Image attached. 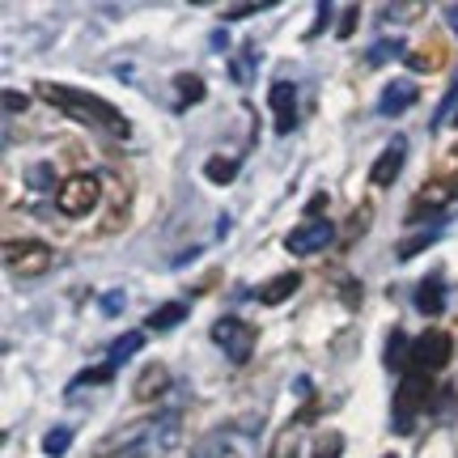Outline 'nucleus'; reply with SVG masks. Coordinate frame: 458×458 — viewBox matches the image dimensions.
<instances>
[{"label":"nucleus","instance_id":"nucleus-4","mask_svg":"<svg viewBox=\"0 0 458 458\" xmlns=\"http://www.w3.org/2000/svg\"><path fill=\"white\" fill-rule=\"evenodd\" d=\"M450 352H454V340L445 331H425L411 344V369L416 374H437V369L450 365Z\"/></svg>","mask_w":458,"mask_h":458},{"label":"nucleus","instance_id":"nucleus-31","mask_svg":"<svg viewBox=\"0 0 458 458\" xmlns=\"http://www.w3.org/2000/svg\"><path fill=\"white\" fill-rule=\"evenodd\" d=\"M233 77H238V81H250V51H246V55H242V60H238V64H233Z\"/></svg>","mask_w":458,"mask_h":458},{"label":"nucleus","instance_id":"nucleus-27","mask_svg":"<svg viewBox=\"0 0 458 458\" xmlns=\"http://www.w3.org/2000/svg\"><path fill=\"white\" fill-rule=\"evenodd\" d=\"M26 179H30L34 191H55V170H51V165H34Z\"/></svg>","mask_w":458,"mask_h":458},{"label":"nucleus","instance_id":"nucleus-22","mask_svg":"<svg viewBox=\"0 0 458 458\" xmlns=\"http://www.w3.org/2000/svg\"><path fill=\"white\" fill-rule=\"evenodd\" d=\"M437 242V229H425V233H416V238H408V242H399V259H411V255H420V250H428V246Z\"/></svg>","mask_w":458,"mask_h":458},{"label":"nucleus","instance_id":"nucleus-28","mask_svg":"<svg viewBox=\"0 0 458 458\" xmlns=\"http://www.w3.org/2000/svg\"><path fill=\"white\" fill-rule=\"evenodd\" d=\"M4 111H9V114L26 111V94H17V89H4Z\"/></svg>","mask_w":458,"mask_h":458},{"label":"nucleus","instance_id":"nucleus-23","mask_svg":"<svg viewBox=\"0 0 458 458\" xmlns=\"http://www.w3.org/2000/svg\"><path fill=\"white\" fill-rule=\"evenodd\" d=\"M174 85H179V102H199V98H204V81H199L196 72H182V77H174Z\"/></svg>","mask_w":458,"mask_h":458},{"label":"nucleus","instance_id":"nucleus-6","mask_svg":"<svg viewBox=\"0 0 458 458\" xmlns=\"http://www.w3.org/2000/svg\"><path fill=\"white\" fill-rule=\"evenodd\" d=\"M98 204V179L94 174H72V179L55 191V208L64 216H85Z\"/></svg>","mask_w":458,"mask_h":458},{"label":"nucleus","instance_id":"nucleus-11","mask_svg":"<svg viewBox=\"0 0 458 458\" xmlns=\"http://www.w3.org/2000/svg\"><path fill=\"white\" fill-rule=\"evenodd\" d=\"M416 98H420L416 81H391L386 89H382V98H377V111L382 114H403L408 106H416Z\"/></svg>","mask_w":458,"mask_h":458},{"label":"nucleus","instance_id":"nucleus-13","mask_svg":"<svg viewBox=\"0 0 458 458\" xmlns=\"http://www.w3.org/2000/svg\"><path fill=\"white\" fill-rule=\"evenodd\" d=\"M297 289H301V276H297V272H280V276H272L259 289V301L263 306H280V301H289Z\"/></svg>","mask_w":458,"mask_h":458},{"label":"nucleus","instance_id":"nucleus-24","mask_svg":"<svg viewBox=\"0 0 458 458\" xmlns=\"http://www.w3.org/2000/svg\"><path fill=\"white\" fill-rule=\"evenodd\" d=\"M437 64H442V51H437V47L411 51V55H408V68H411V72H433Z\"/></svg>","mask_w":458,"mask_h":458},{"label":"nucleus","instance_id":"nucleus-25","mask_svg":"<svg viewBox=\"0 0 458 458\" xmlns=\"http://www.w3.org/2000/svg\"><path fill=\"white\" fill-rule=\"evenodd\" d=\"M111 369H114V365H102V369H85L77 382H68V394H77L81 386H102V382H111Z\"/></svg>","mask_w":458,"mask_h":458},{"label":"nucleus","instance_id":"nucleus-8","mask_svg":"<svg viewBox=\"0 0 458 458\" xmlns=\"http://www.w3.org/2000/svg\"><path fill=\"white\" fill-rule=\"evenodd\" d=\"M331 238H335V225L310 216L306 225H293V233L284 238V250H289V255H314V250H323Z\"/></svg>","mask_w":458,"mask_h":458},{"label":"nucleus","instance_id":"nucleus-9","mask_svg":"<svg viewBox=\"0 0 458 458\" xmlns=\"http://www.w3.org/2000/svg\"><path fill=\"white\" fill-rule=\"evenodd\" d=\"M267 102H272V119H276V131L289 136L297 128V89L289 81H276L267 89Z\"/></svg>","mask_w":458,"mask_h":458},{"label":"nucleus","instance_id":"nucleus-30","mask_svg":"<svg viewBox=\"0 0 458 458\" xmlns=\"http://www.w3.org/2000/svg\"><path fill=\"white\" fill-rule=\"evenodd\" d=\"M357 17H360V9H348V13H344V21H340V38H348V34L357 30Z\"/></svg>","mask_w":458,"mask_h":458},{"label":"nucleus","instance_id":"nucleus-32","mask_svg":"<svg viewBox=\"0 0 458 458\" xmlns=\"http://www.w3.org/2000/svg\"><path fill=\"white\" fill-rule=\"evenodd\" d=\"M102 310H106V314H119V310H123V297H119V293H106V297H102Z\"/></svg>","mask_w":458,"mask_h":458},{"label":"nucleus","instance_id":"nucleus-3","mask_svg":"<svg viewBox=\"0 0 458 458\" xmlns=\"http://www.w3.org/2000/svg\"><path fill=\"white\" fill-rule=\"evenodd\" d=\"M428 399H433V386H428V374H416L411 369L403 377V386L394 394V433H411L416 425V416L428 408Z\"/></svg>","mask_w":458,"mask_h":458},{"label":"nucleus","instance_id":"nucleus-2","mask_svg":"<svg viewBox=\"0 0 458 458\" xmlns=\"http://www.w3.org/2000/svg\"><path fill=\"white\" fill-rule=\"evenodd\" d=\"M179 442V411H165L162 420H145V425H131L123 428L114 442L98 445V458H145V454H157V450H170Z\"/></svg>","mask_w":458,"mask_h":458},{"label":"nucleus","instance_id":"nucleus-7","mask_svg":"<svg viewBox=\"0 0 458 458\" xmlns=\"http://www.w3.org/2000/svg\"><path fill=\"white\" fill-rule=\"evenodd\" d=\"M51 246L47 242H9L4 246V263L13 276H43L51 267Z\"/></svg>","mask_w":458,"mask_h":458},{"label":"nucleus","instance_id":"nucleus-20","mask_svg":"<svg viewBox=\"0 0 458 458\" xmlns=\"http://www.w3.org/2000/svg\"><path fill=\"white\" fill-rule=\"evenodd\" d=\"M394 55H403V38H382V43H374L369 47V68H377V64H386V60H394Z\"/></svg>","mask_w":458,"mask_h":458},{"label":"nucleus","instance_id":"nucleus-21","mask_svg":"<svg viewBox=\"0 0 458 458\" xmlns=\"http://www.w3.org/2000/svg\"><path fill=\"white\" fill-rule=\"evenodd\" d=\"M204 174H208L213 182H229L233 174H238V157H208Z\"/></svg>","mask_w":458,"mask_h":458},{"label":"nucleus","instance_id":"nucleus-18","mask_svg":"<svg viewBox=\"0 0 458 458\" xmlns=\"http://www.w3.org/2000/svg\"><path fill=\"white\" fill-rule=\"evenodd\" d=\"M442 204H450V187H445V182H433V187H425V191H420V199H416L411 216H420L425 208H442Z\"/></svg>","mask_w":458,"mask_h":458},{"label":"nucleus","instance_id":"nucleus-19","mask_svg":"<svg viewBox=\"0 0 458 458\" xmlns=\"http://www.w3.org/2000/svg\"><path fill=\"white\" fill-rule=\"evenodd\" d=\"M68 445H72V428H68V425H55L47 437H43V454H47V458H60V454H68Z\"/></svg>","mask_w":458,"mask_h":458},{"label":"nucleus","instance_id":"nucleus-29","mask_svg":"<svg viewBox=\"0 0 458 458\" xmlns=\"http://www.w3.org/2000/svg\"><path fill=\"white\" fill-rule=\"evenodd\" d=\"M263 4H233V9H225V21H238V17H250V13H259Z\"/></svg>","mask_w":458,"mask_h":458},{"label":"nucleus","instance_id":"nucleus-36","mask_svg":"<svg viewBox=\"0 0 458 458\" xmlns=\"http://www.w3.org/2000/svg\"><path fill=\"white\" fill-rule=\"evenodd\" d=\"M391 458H394V454H391Z\"/></svg>","mask_w":458,"mask_h":458},{"label":"nucleus","instance_id":"nucleus-10","mask_svg":"<svg viewBox=\"0 0 458 458\" xmlns=\"http://www.w3.org/2000/svg\"><path fill=\"white\" fill-rule=\"evenodd\" d=\"M403 157H408V140H403V136H394L391 145L382 148V157L374 162V170H369L374 187H391V182L399 179V170H403Z\"/></svg>","mask_w":458,"mask_h":458},{"label":"nucleus","instance_id":"nucleus-34","mask_svg":"<svg viewBox=\"0 0 458 458\" xmlns=\"http://www.w3.org/2000/svg\"><path fill=\"white\" fill-rule=\"evenodd\" d=\"M454 157H458V148H454Z\"/></svg>","mask_w":458,"mask_h":458},{"label":"nucleus","instance_id":"nucleus-35","mask_svg":"<svg viewBox=\"0 0 458 458\" xmlns=\"http://www.w3.org/2000/svg\"><path fill=\"white\" fill-rule=\"evenodd\" d=\"M454 123H458V119H454Z\"/></svg>","mask_w":458,"mask_h":458},{"label":"nucleus","instance_id":"nucleus-33","mask_svg":"<svg viewBox=\"0 0 458 458\" xmlns=\"http://www.w3.org/2000/svg\"><path fill=\"white\" fill-rule=\"evenodd\" d=\"M445 17H450V26H454V34H458V4H445Z\"/></svg>","mask_w":458,"mask_h":458},{"label":"nucleus","instance_id":"nucleus-26","mask_svg":"<svg viewBox=\"0 0 458 458\" xmlns=\"http://www.w3.org/2000/svg\"><path fill=\"white\" fill-rule=\"evenodd\" d=\"M344 454V437L340 433H323L318 442H314V458H340Z\"/></svg>","mask_w":458,"mask_h":458},{"label":"nucleus","instance_id":"nucleus-17","mask_svg":"<svg viewBox=\"0 0 458 458\" xmlns=\"http://www.w3.org/2000/svg\"><path fill=\"white\" fill-rule=\"evenodd\" d=\"M386 365H391V369H408L411 365V344L403 331H394L391 344H386Z\"/></svg>","mask_w":458,"mask_h":458},{"label":"nucleus","instance_id":"nucleus-16","mask_svg":"<svg viewBox=\"0 0 458 458\" xmlns=\"http://www.w3.org/2000/svg\"><path fill=\"white\" fill-rule=\"evenodd\" d=\"M145 348V335L140 331H128V335H119V340L111 344V365H123L128 357H136Z\"/></svg>","mask_w":458,"mask_h":458},{"label":"nucleus","instance_id":"nucleus-1","mask_svg":"<svg viewBox=\"0 0 458 458\" xmlns=\"http://www.w3.org/2000/svg\"><path fill=\"white\" fill-rule=\"evenodd\" d=\"M43 89V98L51 106H60L64 114H72L77 123H94V128H106L114 136H128V119L114 111L106 98L98 94H89V89H72V85H38Z\"/></svg>","mask_w":458,"mask_h":458},{"label":"nucleus","instance_id":"nucleus-12","mask_svg":"<svg viewBox=\"0 0 458 458\" xmlns=\"http://www.w3.org/2000/svg\"><path fill=\"white\" fill-rule=\"evenodd\" d=\"M416 310L428 314V318H437L445 310V280L442 272H433V276L420 280V289H416Z\"/></svg>","mask_w":458,"mask_h":458},{"label":"nucleus","instance_id":"nucleus-5","mask_svg":"<svg viewBox=\"0 0 458 458\" xmlns=\"http://www.w3.org/2000/svg\"><path fill=\"white\" fill-rule=\"evenodd\" d=\"M213 340L225 348V357L233 360V365H246L250 352H255V327L242 323V318H216Z\"/></svg>","mask_w":458,"mask_h":458},{"label":"nucleus","instance_id":"nucleus-15","mask_svg":"<svg viewBox=\"0 0 458 458\" xmlns=\"http://www.w3.org/2000/svg\"><path fill=\"white\" fill-rule=\"evenodd\" d=\"M182 318H187V306H182V301H170V306H157V310L148 314L145 327H153V331H170V327H179Z\"/></svg>","mask_w":458,"mask_h":458},{"label":"nucleus","instance_id":"nucleus-14","mask_svg":"<svg viewBox=\"0 0 458 458\" xmlns=\"http://www.w3.org/2000/svg\"><path fill=\"white\" fill-rule=\"evenodd\" d=\"M165 382H170V374H165L162 365H148L145 374L136 377V386H131V394H136L140 403H148V399H157V394L165 391Z\"/></svg>","mask_w":458,"mask_h":458}]
</instances>
